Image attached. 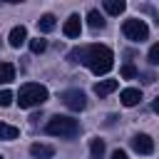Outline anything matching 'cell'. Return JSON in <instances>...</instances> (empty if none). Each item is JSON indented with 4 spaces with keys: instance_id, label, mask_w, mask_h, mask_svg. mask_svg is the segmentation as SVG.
<instances>
[{
    "instance_id": "44dd1931",
    "label": "cell",
    "mask_w": 159,
    "mask_h": 159,
    "mask_svg": "<svg viewBox=\"0 0 159 159\" xmlns=\"http://www.w3.org/2000/svg\"><path fill=\"white\" fill-rule=\"evenodd\" d=\"M149 62H152L154 67H159V42L149 47Z\"/></svg>"
},
{
    "instance_id": "7a4b0ae2",
    "label": "cell",
    "mask_w": 159,
    "mask_h": 159,
    "mask_svg": "<svg viewBox=\"0 0 159 159\" xmlns=\"http://www.w3.org/2000/svg\"><path fill=\"white\" fill-rule=\"evenodd\" d=\"M47 97H50L47 87L37 84V82H27V84H22L20 92H17V104H20L22 109H30V107H37V104L47 102Z\"/></svg>"
},
{
    "instance_id": "ffe728a7",
    "label": "cell",
    "mask_w": 159,
    "mask_h": 159,
    "mask_svg": "<svg viewBox=\"0 0 159 159\" xmlns=\"http://www.w3.org/2000/svg\"><path fill=\"white\" fill-rule=\"evenodd\" d=\"M12 99H15V94H12L10 89H2V92H0V107H10Z\"/></svg>"
},
{
    "instance_id": "603a6c76",
    "label": "cell",
    "mask_w": 159,
    "mask_h": 159,
    "mask_svg": "<svg viewBox=\"0 0 159 159\" xmlns=\"http://www.w3.org/2000/svg\"><path fill=\"white\" fill-rule=\"evenodd\" d=\"M152 109H154V112H157V114H159V97H157V99H154V102H152Z\"/></svg>"
},
{
    "instance_id": "ba28073f",
    "label": "cell",
    "mask_w": 159,
    "mask_h": 159,
    "mask_svg": "<svg viewBox=\"0 0 159 159\" xmlns=\"http://www.w3.org/2000/svg\"><path fill=\"white\" fill-rule=\"evenodd\" d=\"M119 99H122L124 107H134V104H139V99H142V89H137V87H127V89H122Z\"/></svg>"
},
{
    "instance_id": "8fae6325",
    "label": "cell",
    "mask_w": 159,
    "mask_h": 159,
    "mask_svg": "<svg viewBox=\"0 0 159 159\" xmlns=\"http://www.w3.org/2000/svg\"><path fill=\"white\" fill-rule=\"evenodd\" d=\"M30 154H32L35 159H52V157H55V149H52L50 144H40V142H35V144L30 147Z\"/></svg>"
},
{
    "instance_id": "3957f363",
    "label": "cell",
    "mask_w": 159,
    "mask_h": 159,
    "mask_svg": "<svg viewBox=\"0 0 159 159\" xmlns=\"http://www.w3.org/2000/svg\"><path fill=\"white\" fill-rule=\"evenodd\" d=\"M45 132L52 134V137L72 139V137H77V132H80V122L72 119V117H62V114H57V117H52V119L45 124Z\"/></svg>"
},
{
    "instance_id": "e0dca14e",
    "label": "cell",
    "mask_w": 159,
    "mask_h": 159,
    "mask_svg": "<svg viewBox=\"0 0 159 159\" xmlns=\"http://www.w3.org/2000/svg\"><path fill=\"white\" fill-rule=\"evenodd\" d=\"M89 154H92L94 159H102V154H104V142H102V139H92V142H89Z\"/></svg>"
},
{
    "instance_id": "ac0fdd59",
    "label": "cell",
    "mask_w": 159,
    "mask_h": 159,
    "mask_svg": "<svg viewBox=\"0 0 159 159\" xmlns=\"http://www.w3.org/2000/svg\"><path fill=\"white\" fill-rule=\"evenodd\" d=\"M30 50H32L35 55H40V52H45V50H47V42H45V40H40V37H37V40H30Z\"/></svg>"
},
{
    "instance_id": "5bb4252c",
    "label": "cell",
    "mask_w": 159,
    "mask_h": 159,
    "mask_svg": "<svg viewBox=\"0 0 159 159\" xmlns=\"http://www.w3.org/2000/svg\"><path fill=\"white\" fill-rule=\"evenodd\" d=\"M104 10L109 15H122L127 10V2L124 0H104Z\"/></svg>"
},
{
    "instance_id": "9a60e30c",
    "label": "cell",
    "mask_w": 159,
    "mask_h": 159,
    "mask_svg": "<svg viewBox=\"0 0 159 159\" xmlns=\"http://www.w3.org/2000/svg\"><path fill=\"white\" fill-rule=\"evenodd\" d=\"M87 25H89L92 30H102V27H104V17L99 15V10H89V12H87Z\"/></svg>"
},
{
    "instance_id": "52a82bcc",
    "label": "cell",
    "mask_w": 159,
    "mask_h": 159,
    "mask_svg": "<svg viewBox=\"0 0 159 159\" xmlns=\"http://www.w3.org/2000/svg\"><path fill=\"white\" fill-rule=\"evenodd\" d=\"M62 32H65L67 37H80V32H82L80 15H70V17L65 20V27H62Z\"/></svg>"
},
{
    "instance_id": "7c38bea8",
    "label": "cell",
    "mask_w": 159,
    "mask_h": 159,
    "mask_svg": "<svg viewBox=\"0 0 159 159\" xmlns=\"http://www.w3.org/2000/svg\"><path fill=\"white\" fill-rule=\"evenodd\" d=\"M55 25H57V20H55V15H50V12H45V15L37 20V30H40V32H52Z\"/></svg>"
},
{
    "instance_id": "5b68a950",
    "label": "cell",
    "mask_w": 159,
    "mask_h": 159,
    "mask_svg": "<svg viewBox=\"0 0 159 159\" xmlns=\"http://www.w3.org/2000/svg\"><path fill=\"white\" fill-rule=\"evenodd\" d=\"M62 102H65L72 112H82V109L87 107V97H84L82 89H67V92H62Z\"/></svg>"
},
{
    "instance_id": "9c48e42d",
    "label": "cell",
    "mask_w": 159,
    "mask_h": 159,
    "mask_svg": "<svg viewBox=\"0 0 159 159\" xmlns=\"http://www.w3.org/2000/svg\"><path fill=\"white\" fill-rule=\"evenodd\" d=\"M7 40H10V47H15V50H17L20 45H25V42H27V30H25L22 25H17V27H12V30H10V37H7Z\"/></svg>"
},
{
    "instance_id": "30bf717a",
    "label": "cell",
    "mask_w": 159,
    "mask_h": 159,
    "mask_svg": "<svg viewBox=\"0 0 159 159\" xmlns=\"http://www.w3.org/2000/svg\"><path fill=\"white\" fill-rule=\"evenodd\" d=\"M117 87H119L117 80H99V82L94 84V94H97V97H107V94H112Z\"/></svg>"
},
{
    "instance_id": "d6986e66",
    "label": "cell",
    "mask_w": 159,
    "mask_h": 159,
    "mask_svg": "<svg viewBox=\"0 0 159 159\" xmlns=\"http://www.w3.org/2000/svg\"><path fill=\"white\" fill-rule=\"evenodd\" d=\"M119 75H122L124 80H132V77H137V67H134V65H122Z\"/></svg>"
},
{
    "instance_id": "8992f818",
    "label": "cell",
    "mask_w": 159,
    "mask_h": 159,
    "mask_svg": "<svg viewBox=\"0 0 159 159\" xmlns=\"http://www.w3.org/2000/svg\"><path fill=\"white\" fill-rule=\"evenodd\" d=\"M132 149H134L137 154H152V152H154V139H152L149 134H137V137L132 139Z\"/></svg>"
},
{
    "instance_id": "2e32d148",
    "label": "cell",
    "mask_w": 159,
    "mask_h": 159,
    "mask_svg": "<svg viewBox=\"0 0 159 159\" xmlns=\"http://www.w3.org/2000/svg\"><path fill=\"white\" fill-rule=\"evenodd\" d=\"M17 134H20V129H17V127H12V124H5V122H0V139L10 142V139H17Z\"/></svg>"
},
{
    "instance_id": "7402d4cb",
    "label": "cell",
    "mask_w": 159,
    "mask_h": 159,
    "mask_svg": "<svg viewBox=\"0 0 159 159\" xmlns=\"http://www.w3.org/2000/svg\"><path fill=\"white\" fill-rule=\"evenodd\" d=\"M112 159H129V157H127L124 149H114V152H112Z\"/></svg>"
},
{
    "instance_id": "4fadbf2b",
    "label": "cell",
    "mask_w": 159,
    "mask_h": 159,
    "mask_svg": "<svg viewBox=\"0 0 159 159\" xmlns=\"http://www.w3.org/2000/svg\"><path fill=\"white\" fill-rule=\"evenodd\" d=\"M15 80V67L12 62H0V84H7Z\"/></svg>"
},
{
    "instance_id": "277c9868",
    "label": "cell",
    "mask_w": 159,
    "mask_h": 159,
    "mask_svg": "<svg viewBox=\"0 0 159 159\" xmlns=\"http://www.w3.org/2000/svg\"><path fill=\"white\" fill-rule=\"evenodd\" d=\"M122 32H124V37L132 40V42H142V40L149 37V27H147L144 20H124Z\"/></svg>"
},
{
    "instance_id": "6da1fadb",
    "label": "cell",
    "mask_w": 159,
    "mask_h": 159,
    "mask_svg": "<svg viewBox=\"0 0 159 159\" xmlns=\"http://www.w3.org/2000/svg\"><path fill=\"white\" fill-rule=\"evenodd\" d=\"M70 62H82L87 65L94 75H107L114 67V52L107 45H87V47H75L70 55Z\"/></svg>"
},
{
    "instance_id": "cb8c5ba5",
    "label": "cell",
    "mask_w": 159,
    "mask_h": 159,
    "mask_svg": "<svg viewBox=\"0 0 159 159\" xmlns=\"http://www.w3.org/2000/svg\"><path fill=\"white\" fill-rule=\"evenodd\" d=\"M0 159H2V157H0Z\"/></svg>"
}]
</instances>
